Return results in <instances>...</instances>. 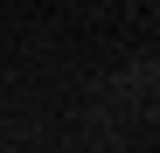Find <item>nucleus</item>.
I'll use <instances>...</instances> for the list:
<instances>
[]
</instances>
